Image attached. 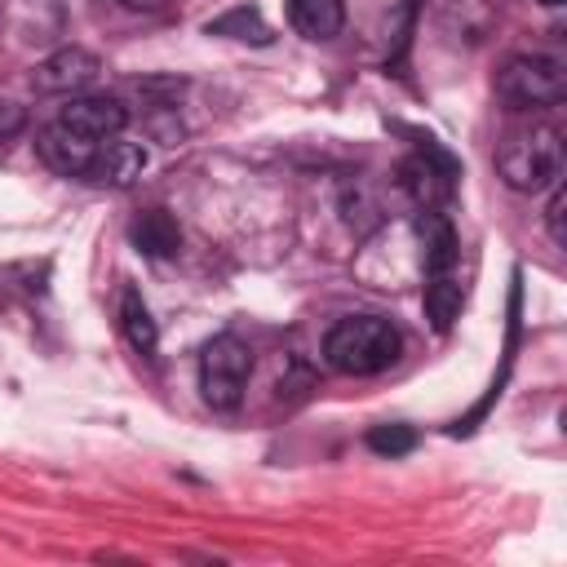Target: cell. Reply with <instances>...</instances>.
Instances as JSON below:
<instances>
[{
	"mask_svg": "<svg viewBox=\"0 0 567 567\" xmlns=\"http://www.w3.org/2000/svg\"><path fill=\"white\" fill-rule=\"evenodd\" d=\"M496 173L518 195H540L563 177V128L549 120H527L509 128L496 146Z\"/></svg>",
	"mask_w": 567,
	"mask_h": 567,
	"instance_id": "1",
	"label": "cell"
},
{
	"mask_svg": "<svg viewBox=\"0 0 567 567\" xmlns=\"http://www.w3.org/2000/svg\"><path fill=\"white\" fill-rule=\"evenodd\" d=\"M403 350V337L390 319L381 315H350L341 323H332V332L323 337V359L328 368L346 372V377H372L385 372Z\"/></svg>",
	"mask_w": 567,
	"mask_h": 567,
	"instance_id": "2",
	"label": "cell"
},
{
	"mask_svg": "<svg viewBox=\"0 0 567 567\" xmlns=\"http://www.w3.org/2000/svg\"><path fill=\"white\" fill-rule=\"evenodd\" d=\"M496 97L509 111H549L567 97V71L549 53H514L496 71Z\"/></svg>",
	"mask_w": 567,
	"mask_h": 567,
	"instance_id": "3",
	"label": "cell"
},
{
	"mask_svg": "<svg viewBox=\"0 0 567 567\" xmlns=\"http://www.w3.org/2000/svg\"><path fill=\"white\" fill-rule=\"evenodd\" d=\"M252 377V354L239 337H213L199 350V390L217 412H235Z\"/></svg>",
	"mask_w": 567,
	"mask_h": 567,
	"instance_id": "4",
	"label": "cell"
},
{
	"mask_svg": "<svg viewBox=\"0 0 567 567\" xmlns=\"http://www.w3.org/2000/svg\"><path fill=\"white\" fill-rule=\"evenodd\" d=\"M399 186L412 195L416 208H439V204L452 199L456 168H452V159H447L443 151L425 146V151H416V155H408V159L399 164Z\"/></svg>",
	"mask_w": 567,
	"mask_h": 567,
	"instance_id": "5",
	"label": "cell"
},
{
	"mask_svg": "<svg viewBox=\"0 0 567 567\" xmlns=\"http://www.w3.org/2000/svg\"><path fill=\"white\" fill-rule=\"evenodd\" d=\"M35 151H40V159H44L53 173H62V177H89L93 164H97L102 142H93V137L75 133L71 124L53 120V124H44V128L35 133Z\"/></svg>",
	"mask_w": 567,
	"mask_h": 567,
	"instance_id": "6",
	"label": "cell"
},
{
	"mask_svg": "<svg viewBox=\"0 0 567 567\" xmlns=\"http://www.w3.org/2000/svg\"><path fill=\"white\" fill-rule=\"evenodd\" d=\"M102 75V58L84 44H62L53 49L35 71H31V84L40 93H80L84 84H93Z\"/></svg>",
	"mask_w": 567,
	"mask_h": 567,
	"instance_id": "7",
	"label": "cell"
},
{
	"mask_svg": "<svg viewBox=\"0 0 567 567\" xmlns=\"http://www.w3.org/2000/svg\"><path fill=\"white\" fill-rule=\"evenodd\" d=\"M58 120L71 124L75 133L93 137V142H106V137H120L128 128V106L120 97H106V93H84V97H71L58 111Z\"/></svg>",
	"mask_w": 567,
	"mask_h": 567,
	"instance_id": "8",
	"label": "cell"
},
{
	"mask_svg": "<svg viewBox=\"0 0 567 567\" xmlns=\"http://www.w3.org/2000/svg\"><path fill=\"white\" fill-rule=\"evenodd\" d=\"M416 230H421V266H425V279L430 275H452V266H456V230H452V221L439 208H421Z\"/></svg>",
	"mask_w": 567,
	"mask_h": 567,
	"instance_id": "9",
	"label": "cell"
},
{
	"mask_svg": "<svg viewBox=\"0 0 567 567\" xmlns=\"http://www.w3.org/2000/svg\"><path fill=\"white\" fill-rule=\"evenodd\" d=\"M142 168H146V146H142V142L106 137L89 177H97V182H106V186H133V182L142 177Z\"/></svg>",
	"mask_w": 567,
	"mask_h": 567,
	"instance_id": "10",
	"label": "cell"
},
{
	"mask_svg": "<svg viewBox=\"0 0 567 567\" xmlns=\"http://www.w3.org/2000/svg\"><path fill=\"white\" fill-rule=\"evenodd\" d=\"M128 239H133V248H137L142 257H155V261H164V257H173V252L182 248V230H177L173 213H164V208H146V213L128 226Z\"/></svg>",
	"mask_w": 567,
	"mask_h": 567,
	"instance_id": "11",
	"label": "cell"
},
{
	"mask_svg": "<svg viewBox=\"0 0 567 567\" xmlns=\"http://www.w3.org/2000/svg\"><path fill=\"white\" fill-rule=\"evenodd\" d=\"M288 22L306 40H332L346 22L341 0H288Z\"/></svg>",
	"mask_w": 567,
	"mask_h": 567,
	"instance_id": "12",
	"label": "cell"
},
{
	"mask_svg": "<svg viewBox=\"0 0 567 567\" xmlns=\"http://www.w3.org/2000/svg\"><path fill=\"white\" fill-rule=\"evenodd\" d=\"M439 22L447 35L478 44L492 31V9H487V0H439Z\"/></svg>",
	"mask_w": 567,
	"mask_h": 567,
	"instance_id": "13",
	"label": "cell"
},
{
	"mask_svg": "<svg viewBox=\"0 0 567 567\" xmlns=\"http://www.w3.org/2000/svg\"><path fill=\"white\" fill-rule=\"evenodd\" d=\"M120 328H124V337H128V346L137 354H146V359L155 354L159 328H155V319H151V310H146V301H142L137 288H124V297H120Z\"/></svg>",
	"mask_w": 567,
	"mask_h": 567,
	"instance_id": "14",
	"label": "cell"
},
{
	"mask_svg": "<svg viewBox=\"0 0 567 567\" xmlns=\"http://www.w3.org/2000/svg\"><path fill=\"white\" fill-rule=\"evenodd\" d=\"M461 315V284L452 275H430L425 279V319L434 323V332H447Z\"/></svg>",
	"mask_w": 567,
	"mask_h": 567,
	"instance_id": "15",
	"label": "cell"
},
{
	"mask_svg": "<svg viewBox=\"0 0 567 567\" xmlns=\"http://www.w3.org/2000/svg\"><path fill=\"white\" fill-rule=\"evenodd\" d=\"M208 35H230V40H244V44H270V40H275L270 27H266V18H261L257 9H248V4H239V9H230V13H221V18H213V22H208Z\"/></svg>",
	"mask_w": 567,
	"mask_h": 567,
	"instance_id": "16",
	"label": "cell"
},
{
	"mask_svg": "<svg viewBox=\"0 0 567 567\" xmlns=\"http://www.w3.org/2000/svg\"><path fill=\"white\" fill-rule=\"evenodd\" d=\"M368 447L381 452V456H408V452L416 447V430H412V425H399V421H394V425H390V421H385V425H372V430H368Z\"/></svg>",
	"mask_w": 567,
	"mask_h": 567,
	"instance_id": "17",
	"label": "cell"
},
{
	"mask_svg": "<svg viewBox=\"0 0 567 567\" xmlns=\"http://www.w3.org/2000/svg\"><path fill=\"white\" fill-rule=\"evenodd\" d=\"M563 213H567V190L554 182V186H549V204H545V221H549V239H554V244H567Z\"/></svg>",
	"mask_w": 567,
	"mask_h": 567,
	"instance_id": "18",
	"label": "cell"
},
{
	"mask_svg": "<svg viewBox=\"0 0 567 567\" xmlns=\"http://www.w3.org/2000/svg\"><path fill=\"white\" fill-rule=\"evenodd\" d=\"M27 128V106H18L13 97H0V142H13Z\"/></svg>",
	"mask_w": 567,
	"mask_h": 567,
	"instance_id": "19",
	"label": "cell"
},
{
	"mask_svg": "<svg viewBox=\"0 0 567 567\" xmlns=\"http://www.w3.org/2000/svg\"><path fill=\"white\" fill-rule=\"evenodd\" d=\"M124 9H142V13H151V9H159L164 0H120Z\"/></svg>",
	"mask_w": 567,
	"mask_h": 567,
	"instance_id": "20",
	"label": "cell"
},
{
	"mask_svg": "<svg viewBox=\"0 0 567 567\" xmlns=\"http://www.w3.org/2000/svg\"><path fill=\"white\" fill-rule=\"evenodd\" d=\"M540 4H545V9H558V4H563V0H540Z\"/></svg>",
	"mask_w": 567,
	"mask_h": 567,
	"instance_id": "21",
	"label": "cell"
}]
</instances>
